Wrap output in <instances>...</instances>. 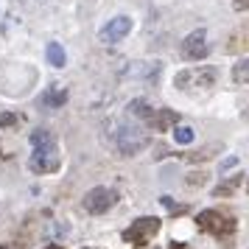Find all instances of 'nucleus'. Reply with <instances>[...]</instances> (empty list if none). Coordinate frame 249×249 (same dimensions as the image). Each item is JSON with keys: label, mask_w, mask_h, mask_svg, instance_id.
<instances>
[{"label": "nucleus", "mask_w": 249, "mask_h": 249, "mask_svg": "<svg viewBox=\"0 0 249 249\" xmlns=\"http://www.w3.org/2000/svg\"><path fill=\"white\" fill-rule=\"evenodd\" d=\"M174 124H179V112H174V109H165V107H157L154 115L148 118V129H154V132H168Z\"/></svg>", "instance_id": "9d476101"}, {"label": "nucleus", "mask_w": 249, "mask_h": 249, "mask_svg": "<svg viewBox=\"0 0 249 249\" xmlns=\"http://www.w3.org/2000/svg\"><path fill=\"white\" fill-rule=\"evenodd\" d=\"M160 227H162V221H160L157 215H140V218H135V221L124 230V241L132 244V247H137V249H143V247H148L151 238L160 232Z\"/></svg>", "instance_id": "39448f33"}, {"label": "nucleus", "mask_w": 249, "mask_h": 249, "mask_svg": "<svg viewBox=\"0 0 249 249\" xmlns=\"http://www.w3.org/2000/svg\"><path fill=\"white\" fill-rule=\"evenodd\" d=\"M31 157H28V168L34 174H56L62 168V154H59L56 137L48 129H36L31 132Z\"/></svg>", "instance_id": "f257e3e1"}, {"label": "nucleus", "mask_w": 249, "mask_h": 249, "mask_svg": "<svg viewBox=\"0 0 249 249\" xmlns=\"http://www.w3.org/2000/svg\"><path fill=\"white\" fill-rule=\"evenodd\" d=\"M232 9L235 12H249V0H232Z\"/></svg>", "instance_id": "412c9836"}, {"label": "nucleus", "mask_w": 249, "mask_h": 249, "mask_svg": "<svg viewBox=\"0 0 249 249\" xmlns=\"http://www.w3.org/2000/svg\"><path fill=\"white\" fill-rule=\"evenodd\" d=\"M160 202L168 207V213H171V215H182L185 210H188L185 204H174V199H171V196H160Z\"/></svg>", "instance_id": "aec40b11"}, {"label": "nucleus", "mask_w": 249, "mask_h": 249, "mask_svg": "<svg viewBox=\"0 0 249 249\" xmlns=\"http://www.w3.org/2000/svg\"><path fill=\"white\" fill-rule=\"evenodd\" d=\"M115 204H118V191L107 188V185H98V188H90L81 199V207L87 210L90 215H104L109 213Z\"/></svg>", "instance_id": "423d86ee"}, {"label": "nucleus", "mask_w": 249, "mask_h": 249, "mask_svg": "<svg viewBox=\"0 0 249 249\" xmlns=\"http://www.w3.org/2000/svg\"><path fill=\"white\" fill-rule=\"evenodd\" d=\"M238 162V157H227L224 162H221V165H218V171H227V168H232V165H235Z\"/></svg>", "instance_id": "4be33fe9"}, {"label": "nucleus", "mask_w": 249, "mask_h": 249, "mask_svg": "<svg viewBox=\"0 0 249 249\" xmlns=\"http://www.w3.org/2000/svg\"><path fill=\"white\" fill-rule=\"evenodd\" d=\"M218 81V70L213 65H196V68H185L174 76V87L185 95H202L210 92Z\"/></svg>", "instance_id": "f03ea898"}, {"label": "nucleus", "mask_w": 249, "mask_h": 249, "mask_svg": "<svg viewBox=\"0 0 249 249\" xmlns=\"http://www.w3.org/2000/svg\"><path fill=\"white\" fill-rule=\"evenodd\" d=\"M196 227L207 235L218 238V241H230L238 232V221L230 213H221V210H202L196 215Z\"/></svg>", "instance_id": "20e7f679"}, {"label": "nucleus", "mask_w": 249, "mask_h": 249, "mask_svg": "<svg viewBox=\"0 0 249 249\" xmlns=\"http://www.w3.org/2000/svg\"><path fill=\"white\" fill-rule=\"evenodd\" d=\"M244 177H247V174H232V177H227L224 182H218V185L213 188V196L215 199H227V196H232V193L241 188Z\"/></svg>", "instance_id": "f8f14e48"}, {"label": "nucleus", "mask_w": 249, "mask_h": 249, "mask_svg": "<svg viewBox=\"0 0 249 249\" xmlns=\"http://www.w3.org/2000/svg\"><path fill=\"white\" fill-rule=\"evenodd\" d=\"M84 249H95V247H84Z\"/></svg>", "instance_id": "c85d7f7f"}, {"label": "nucleus", "mask_w": 249, "mask_h": 249, "mask_svg": "<svg viewBox=\"0 0 249 249\" xmlns=\"http://www.w3.org/2000/svg\"><path fill=\"white\" fill-rule=\"evenodd\" d=\"M171 249H185V247H182V244H171Z\"/></svg>", "instance_id": "a878e982"}, {"label": "nucleus", "mask_w": 249, "mask_h": 249, "mask_svg": "<svg viewBox=\"0 0 249 249\" xmlns=\"http://www.w3.org/2000/svg\"><path fill=\"white\" fill-rule=\"evenodd\" d=\"M221 143H210V146H202L199 151H193V154H182V160L185 162H207V160L213 157V154H218L221 151Z\"/></svg>", "instance_id": "4468645a"}, {"label": "nucleus", "mask_w": 249, "mask_h": 249, "mask_svg": "<svg viewBox=\"0 0 249 249\" xmlns=\"http://www.w3.org/2000/svg\"><path fill=\"white\" fill-rule=\"evenodd\" d=\"M39 104L45 109H62V104H68V90L65 87H48L42 95H39Z\"/></svg>", "instance_id": "9b49d317"}, {"label": "nucleus", "mask_w": 249, "mask_h": 249, "mask_svg": "<svg viewBox=\"0 0 249 249\" xmlns=\"http://www.w3.org/2000/svg\"><path fill=\"white\" fill-rule=\"evenodd\" d=\"M244 179H247V191H249V177H244Z\"/></svg>", "instance_id": "cd10ccee"}, {"label": "nucleus", "mask_w": 249, "mask_h": 249, "mask_svg": "<svg viewBox=\"0 0 249 249\" xmlns=\"http://www.w3.org/2000/svg\"><path fill=\"white\" fill-rule=\"evenodd\" d=\"M112 140H115V148L124 157H135V154H140V151H146L151 146L148 129L146 126H137V124H115Z\"/></svg>", "instance_id": "7ed1b4c3"}, {"label": "nucleus", "mask_w": 249, "mask_h": 249, "mask_svg": "<svg viewBox=\"0 0 249 249\" xmlns=\"http://www.w3.org/2000/svg\"><path fill=\"white\" fill-rule=\"evenodd\" d=\"M126 109H129V115H132V118H137V121L148 124V118L154 115V109H157V107H154V104H148L146 98H135V101H129V107H126Z\"/></svg>", "instance_id": "ddd939ff"}, {"label": "nucleus", "mask_w": 249, "mask_h": 249, "mask_svg": "<svg viewBox=\"0 0 249 249\" xmlns=\"http://www.w3.org/2000/svg\"><path fill=\"white\" fill-rule=\"evenodd\" d=\"M204 182H207V174H204V171H193V174H188L185 185H191V188H202Z\"/></svg>", "instance_id": "6ab92c4d"}, {"label": "nucleus", "mask_w": 249, "mask_h": 249, "mask_svg": "<svg viewBox=\"0 0 249 249\" xmlns=\"http://www.w3.org/2000/svg\"><path fill=\"white\" fill-rule=\"evenodd\" d=\"M160 70H162V62H129L126 68V76L129 79H143V81H157Z\"/></svg>", "instance_id": "1a4fd4ad"}, {"label": "nucleus", "mask_w": 249, "mask_h": 249, "mask_svg": "<svg viewBox=\"0 0 249 249\" xmlns=\"http://www.w3.org/2000/svg\"><path fill=\"white\" fill-rule=\"evenodd\" d=\"M0 249H17V247H14V244H3Z\"/></svg>", "instance_id": "b1692460"}, {"label": "nucleus", "mask_w": 249, "mask_h": 249, "mask_svg": "<svg viewBox=\"0 0 249 249\" xmlns=\"http://www.w3.org/2000/svg\"><path fill=\"white\" fill-rule=\"evenodd\" d=\"M48 65L51 68H65V62H68V56H65V48L59 45V42H48Z\"/></svg>", "instance_id": "2eb2a0df"}, {"label": "nucleus", "mask_w": 249, "mask_h": 249, "mask_svg": "<svg viewBox=\"0 0 249 249\" xmlns=\"http://www.w3.org/2000/svg\"><path fill=\"white\" fill-rule=\"evenodd\" d=\"M232 81H235L238 87H247L249 84V56L238 59L235 65H232Z\"/></svg>", "instance_id": "dca6fc26"}, {"label": "nucleus", "mask_w": 249, "mask_h": 249, "mask_svg": "<svg viewBox=\"0 0 249 249\" xmlns=\"http://www.w3.org/2000/svg\"><path fill=\"white\" fill-rule=\"evenodd\" d=\"M241 118H244V121H249V104L244 107V112H241Z\"/></svg>", "instance_id": "5701e85b"}, {"label": "nucleus", "mask_w": 249, "mask_h": 249, "mask_svg": "<svg viewBox=\"0 0 249 249\" xmlns=\"http://www.w3.org/2000/svg\"><path fill=\"white\" fill-rule=\"evenodd\" d=\"M179 53H182V59H188V62H202V59H207V53H210V45H207V31H204V28L191 31V34L182 39Z\"/></svg>", "instance_id": "0eeeda50"}, {"label": "nucleus", "mask_w": 249, "mask_h": 249, "mask_svg": "<svg viewBox=\"0 0 249 249\" xmlns=\"http://www.w3.org/2000/svg\"><path fill=\"white\" fill-rule=\"evenodd\" d=\"M174 129V143H179V146H188V143H193V137H196V132H193L191 126H171Z\"/></svg>", "instance_id": "f3484780"}, {"label": "nucleus", "mask_w": 249, "mask_h": 249, "mask_svg": "<svg viewBox=\"0 0 249 249\" xmlns=\"http://www.w3.org/2000/svg\"><path fill=\"white\" fill-rule=\"evenodd\" d=\"M25 118L20 112H0V129H14V126H20Z\"/></svg>", "instance_id": "a211bd4d"}, {"label": "nucleus", "mask_w": 249, "mask_h": 249, "mask_svg": "<svg viewBox=\"0 0 249 249\" xmlns=\"http://www.w3.org/2000/svg\"><path fill=\"white\" fill-rule=\"evenodd\" d=\"M45 249H62V247H59V244H48Z\"/></svg>", "instance_id": "393cba45"}, {"label": "nucleus", "mask_w": 249, "mask_h": 249, "mask_svg": "<svg viewBox=\"0 0 249 249\" xmlns=\"http://www.w3.org/2000/svg\"><path fill=\"white\" fill-rule=\"evenodd\" d=\"M129 31H132V17H126V14H118V17H112L109 23L101 28V42H107V45H115V42H121L124 36H129Z\"/></svg>", "instance_id": "6e6552de"}, {"label": "nucleus", "mask_w": 249, "mask_h": 249, "mask_svg": "<svg viewBox=\"0 0 249 249\" xmlns=\"http://www.w3.org/2000/svg\"><path fill=\"white\" fill-rule=\"evenodd\" d=\"M6 157H9V154H3V148H0V160H6Z\"/></svg>", "instance_id": "bb28decb"}]
</instances>
